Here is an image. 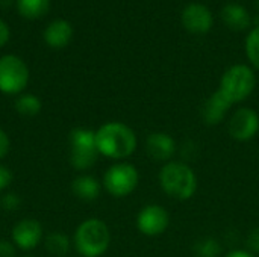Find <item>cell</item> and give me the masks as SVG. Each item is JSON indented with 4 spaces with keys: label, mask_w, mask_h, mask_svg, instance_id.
<instances>
[{
    "label": "cell",
    "mask_w": 259,
    "mask_h": 257,
    "mask_svg": "<svg viewBox=\"0 0 259 257\" xmlns=\"http://www.w3.org/2000/svg\"><path fill=\"white\" fill-rule=\"evenodd\" d=\"M140 183V173L135 165L129 162H115L111 165L102 180L103 189L114 198H124L131 195Z\"/></svg>",
    "instance_id": "6"
},
{
    "label": "cell",
    "mask_w": 259,
    "mask_h": 257,
    "mask_svg": "<svg viewBox=\"0 0 259 257\" xmlns=\"http://www.w3.org/2000/svg\"><path fill=\"white\" fill-rule=\"evenodd\" d=\"M44 42L52 48H64L73 38V27L67 20H53L44 30Z\"/></svg>",
    "instance_id": "14"
},
{
    "label": "cell",
    "mask_w": 259,
    "mask_h": 257,
    "mask_svg": "<svg viewBox=\"0 0 259 257\" xmlns=\"http://www.w3.org/2000/svg\"><path fill=\"white\" fill-rule=\"evenodd\" d=\"M178 151L176 141L165 132H152L146 138V153L155 162L167 164L173 159Z\"/></svg>",
    "instance_id": "12"
},
{
    "label": "cell",
    "mask_w": 259,
    "mask_h": 257,
    "mask_svg": "<svg viewBox=\"0 0 259 257\" xmlns=\"http://www.w3.org/2000/svg\"><path fill=\"white\" fill-rule=\"evenodd\" d=\"M170 224V215L161 204H146L137 215V229L141 235L155 238L162 235Z\"/></svg>",
    "instance_id": "9"
},
{
    "label": "cell",
    "mask_w": 259,
    "mask_h": 257,
    "mask_svg": "<svg viewBox=\"0 0 259 257\" xmlns=\"http://www.w3.org/2000/svg\"><path fill=\"white\" fill-rule=\"evenodd\" d=\"M29 83V68L26 62L15 55L0 58V92L6 95H20Z\"/></svg>",
    "instance_id": "7"
},
{
    "label": "cell",
    "mask_w": 259,
    "mask_h": 257,
    "mask_svg": "<svg viewBox=\"0 0 259 257\" xmlns=\"http://www.w3.org/2000/svg\"><path fill=\"white\" fill-rule=\"evenodd\" d=\"M12 179H14L12 171L6 165L0 164V192H3L5 189H8L11 186Z\"/></svg>",
    "instance_id": "23"
},
{
    "label": "cell",
    "mask_w": 259,
    "mask_h": 257,
    "mask_svg": "<svg viewBox=\"0 0 259 257\" xmlns=\"http://www.w3.org/2000/svg\"><path fill=\"white\" fill-rule=\"evenodd\" d=\"M50 0H17V11L21 17L35 20L47 14Z\"/></svg>",
    "instance_id": "19"
},
{
    "label": "cell",
    "mask_w": 259,
    "mask_h": 257,
    "mask_svg": "<svg viewBox=\"0 0 259 257\" xmlns=\"http://www.w3.org/2000/svg\"><path fill=\"white\" fill-rule=\"evenodd\" d=\"M158 180L164 194L179 201L193 198L199 188L196 171L182 161H170L164 164L159 170Z\"/></svg>",
    "instance_id": "2"
},
{
    "label": "cell",
    "mask_w": 259,
    "mask_h": 257,
    "mask_svg": "<svg viewBox=\"0 0 259 257\" xmlns=\"http://www.w3.org/2000/svg\"><path fill=\"white\" fill-rule=\"evenodd\" d=\"M9 150H11V139L8 133L0 127V161L8 156Z\"/></svg>",
    "instance_id": "25"
},
{
    "label": "cell",
    "mask_w": 259,
    "mask_h": 257,
    "mask_svg": "<svg viewBox=\"0 0 259 257\" xmlns=\"http://www.w3.org/2000/svg\"><path fill=\"white\" fill-rule=\"evenodd\" d=\"M70 144V165L77 171L93 168L100 156L96 145V130L87 127H76L68 135Z\"/></svg>",
    "instance_id": "5"
},
{
    "label": "cell",
    "mask_w": 259,
    "mask_h": 257,
    "mask_svg": "<svg viewBox=\"0 0 259 257\" xmlns=\"http://www.w3.org/2000/svg\"><path fill=\"white\" fill-rule=\"evenodd\" d=\"M11 241L21 251H32L44 241V230L39 221L32 218L20 220L11 230Z\"/></svg>",
    "instance_id": "10"
},
{
    "label": "cell",
    "mask_w": 259,
    "mask_h": 257,
    "mask_svg": "<svg viewBox=\"0 0 259 257\" xmlns=\"http://www.w3.org/2000/svg\"><path fill=\"white\" fill-rule=\"evenodd\" d=\"M73 244L82 257H102L111 245V230L100 218H87L74 230Z\"/></svg>",
    "instance_id": "3"
},
{
    "label": "cell",
    "mask_w": 259,
    "mask_h": 257,
    "mask_svg": "<svg viewBox=\"0 0 259 257\" xmlns=\"http://www.w3.org/2000/svg\"><path fill=\"white\" fill-rule=\"evenodd\" d=\"M0 257H17V247L12 241L0 239Z\"/></svg>",
    "instance_id": "24"
},
{
    "label": "cell",
    "mask_w": 259,
    "mask_h": 257,
    "mask_svg": "<svg viewBox=\"0 0 259 257\" xmlns=\"http://www.w3.org/2000/svg\"><path fill=\"white\" fill-rule=\"evenodd\" d=\"M44 248L53 257H65L70 251V238L62 232H52L44 238Z\"/></svg>",
    "instance_id": "17"
},
{
    "label": "cell",
    "mask_w": 259,
    "mask_h": 257,
    "mask_svg": "<svg viewBox=\"0 0 259 257\" xmlns=\"http://www.w3.org/2000/svg\"><path fill=\"white\" fill-rule=\"evenodd\" d=\"M244 50H246V56L250 65L259 70V26L249 32L246 38Z\"/></svg>",
    "instance_id": "21"
},
{
    "label": "cell",
    "mask_w": 259,
    "mask_h": 257,
    "mask_svg": "<svg viewBox=\"0 0 259 257\" xmlns=\"http://www.w3.org/2000/svg\"><path fill=\"white\" fill-rule=\"evenodd\" d=\"M9 36H11V30H9V26L0 20V48L9 41Z\"/></svg>",
    "instance_id": "27"
},
{
    "label": "cell",
    "mask_w": 259,
    "mask_h": 257,
    "mask_svg": "<svg viewBox=\"0 0 259 257\" xmlns=\"http://www.w3.org/2000/svg\"><path fill=\"white\" fill-rule=\"evenodd\" d=\"M102 183L90 174H80L71 182V192L82 201H94L102 192Z\"/></svg>",
    "instance_id": "16"
},
{
    "label": "cell",
    "mask_w": 259,
    "mask_h": 257,
    "mask_svg": "<svg viewBox=\"0 0 259 257\" xmlns=\"http://www.w3.org/2000/svg\"><path fill=\"white\" fill-rule=\"evenodd\" d=\"M225 257H256V254L249 250H232Z\"/></svg>",
    "instance_id": "28"
},
{
    "label": "cell",
    "mask_w": 259,
    "mask_h": 257,
    "mask_svg": "<svg viewBox=\"0 0 259 257\" xmlns=\"http://www.w3.org/2000/svg\"><path fill=\"white\" fill-rule=\"evenodd\" d=\"M256 86V74L250 65L235 64L229 67L220 77L219 91L234 106L247 100Z\"/></svg>",
    "instance_id": "4"
},
{
    "label": "cell",
    "mask_w": 259,
    "mask_h": 257,
    "mask_svg": "<svg viewBox=\"0 0 259 257\" xmlns=\"http://www.w3.org/2000/svg\"><path fill=\"white\" fill-rule=\"evenodd\" d=\"M228 132L231 138L238 142H247L253 139L259 132L258 112L247 106L238 108L228 123Z\"/></svg>",
    "instance_id": "8"
},
{
    "label": "cell",
    "mask_w": 259,
    "mask_h": 257,
    "mask_svg": "<svg viewBox=\"0 0 259 257\" xmlns=\"http://www.w3.org/2000/svg\"><path fill=\"white\" fill-rule=\"evenodd\" d=\"M14 106H15V111L23 117H35L42 109V103L39 97L30 92H23L17 95Z\"/></svg>",
    "instance_id": "18"
},
{
    "label": "cell",
    "mask_w": 259,
    "mask_h": 257,
    "mask_svg": "<svg viewBox=\"0 0 259 257\" xmlns=\"http://www.w3.org/2000/svg\"><path fill=\"white\" fill-rule=\"evenodd\" d=\"M232 105L225 98V95L217 89L202 108V120L206 126H219L228 115Z\"/></svg>",
    "instance_id": "13"
},
{
    "label": "cell",
    "mask_w": 259,
    "mask_h": 257,
    "mask_svg": "<svg viewBox=\"0 0 259 257\" xmlns=\"http://www.w3.org/2000/svg\"><path fill=\"white\" fill-rule=\"evenodd\" d=\"M247 248L252 253H259V227L253 229L247 236Z\"/></svg>",
    "instance_id": "26"
},
{
    "label": "cell",
    "mask_w": 259,
    "mask_h": 257,
    "mask_svg": "<svg viewBox=\"0 0 259 257\" xmlns=\"http://www.w3.org/2000/svg\"><path fill=\"white\" fill-rule=\"evenodd\" d=\"M220 15H222V20L225 21V24L235 32L246 30L250 24V14L241 3L231 2L228 5H225Z\"/></svg>",
    "instance_id": "15"
},
{
    "label": "cell",
    "mask_w": 259,
    "mask_h": 257,
    "mask_svg": "<svg viewBox=\"0 0 259 257\" xmlns=\"http://www.w3.org/2000/svg\"><path fill=\"white\" fill-rule=\"evenodd\" d=\"M21 257H32V256H21Z\"/></svg>",
    "instance_id": "29"
},
{
    "label": "cell",
    "mask_w": 259,
    "mask_h": 257,
    "mask_svg": "<svg viewBox=\"0 0 259 257\" xmlns=\"http://www.w3.org/2000/svg\"><path fill=\"white\" fill-rule=\"evenodd\" d=\"M193 251L196 257H219L222 254V245L214 238H203L193 245Z\"/></svg>",
    "instance_id": "20"
},
{
    "label": "cell",
    "mask_w": 259,
    "mask_h": 257,
    "mask_svg": "<svg viewBox=\"0 0 259 257\" xmlns=\"http://www.w3.org/2000/svg\"><path fill=\"white\" fill-rule=\"evenodd\" d=\"M181 21L185 30L193 35H205L214 26V17L211 9L203 3H190L182 9Z\"/></svg>",
    "instance_id": "11"
},
{
    "label": "cell",
    "mask_w": 259,
    "mask_h": 257,
    "mask_svg": "<svg viewBox=\"0 0 259 257\" xmlns=\"http://www.w3.org/2000/svg\"><path fill=\"white\" fill-rule=\"evenodd\" d=\"M258 5H259V0H258Z\"/></svg>",
    "instance_id": "30"
},
{
    "label": "cell",
    "mask_w": 259,
    "mask_h": 257,
    "mask_svg": "<svg viewBox=\"0 0 259 257\" xmlns=\"http://www.w3.org/2000/svg\"><path fill=\"white\" fill-rule=\"evenodd\" d=\"M96 145L100 156L123 161L137 150L138 139L132 127L121 121H108L96 130Z\"/></svg>",
    "instance_id": "1"
},
{
    "label": "cell",
    "mask_w": 259,
    "mask_h": 257,
    "mask_svg": "<svg viewBox=\"0 0 259 257\" xmlns=\"http://www.w3.org/2000/svg\"><path fill=\"white\" fill-rule=\"evenodd\" d=\"M20 204H21V198L15 192H5L0 197V208L3 211H6V212H15V211H18Z\"/></svg>",
    "instance_id": "22"
}]
</instances>
